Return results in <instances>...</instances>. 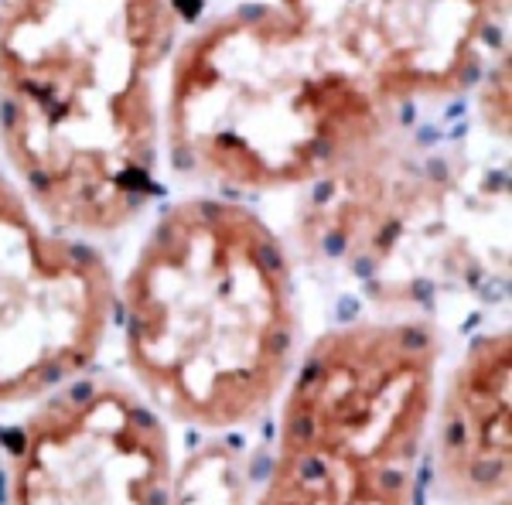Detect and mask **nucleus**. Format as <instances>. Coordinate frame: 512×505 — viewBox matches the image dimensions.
Wrapping results in <instances>:
<instances>
[{
    "label": "nucleus",
    "instance_id": "nucleus-7",
    "mask_svg": "<svg viewBox=\"0 0 512 505\" xmlns=\"http://www.w3.org/2000/svg\"><path fill=\"white\" fill-rule=\"evenodd\" d=\"M393 106L468 96L509 52V0H274Z\"/></svg>",
    "mask_w": 512,
    "mask_h": 505
},
{
    "label": "nucleus",
    "instance_id": "nucleus-12",
    "mask_svg": "<svg viewBox=\"0 0 512 505\" xmlns=\"http://www.w3.org/2000/svg\"><path fill=\"white\" fill-rule=\"evenodd\" d=\"M0 505H4V478H0Z\"/></svg>",
    "mask_w": 512,
    "mask_h": 505
},
{
    "label": "nucleus",
    "instance_id": "nucleus-13",
    "mask_svg": "<svg viewBox=\"0 0 512 505\" xmlns=\"http://www.w3.org/2000/svg\"><path fill=\"white\" fill-rule=\"evenodd\" d=\"M495 505H509V499H502V502H495Z\"/></svg>",
    "mask_w": 512,
    "mask_h": 505
},
{
    "label": "nucleus",
    "instance_id": "nucleus-4",
    "mask_svg": "<svg viewBox=\"0 0 512 505\" xmlns=\"http://www.w3.org/2000/svg\"><path fill=\"white\" fill-rule=\"evenodd\" d=\"M441 352V328L424 314L321 331L297 355L270 444L379 468H424Z\"/></svg>",
    "mask_w": 512,
    "mask_h": 505
},
{
    "label": "nucleus",
    "instance_id": "nucleus-2",
    "mask_svg": "<svg viewBox=\"0 0 512 505\" xmlns=\"http://www.w3.org/2000/svg\"><path fill=\"white\" fill-rule=\"evenodd\" d=\"M127 379L171 427L239 434L274 417L301 355L294 260L243 198L185 195L117 280Z\"/></svg>",
    "mask_w": 512,
    "mask_h": 505
},
{
    "label": "nucleus",
    "instance_id": "nucleus-3",
    "mask_svg": "<svg viewBox=\"0 0 512 505\" xmlns=\"http://www.w3.org/2000/svg\"><path fill=\"white\" fill-rule=\"evenodd\" d=\"M400 113L274 0L178 38L164 72L168 168L212 195L308 192L396 130Z\"/></svg>",
    "mask_w": 512,
    "mask_h": 505
},
{
    "label": "nucleus",
    "instance_id": "nucleus-8",
    "mask_svg": "<svg viewBox=\"0 0 512 505\" xmlns=\"http://www.w3.org/2000/svg\"><path fill=\"white\" fill-rule=\"evenodd\" d=\"M512 482L509 325L475 331L441 372L424 451V488L441 505H495Z\"/></svg>",
    "mask_w": 512,
    "mask_h": 505
},
{
    "label": "nucleus",
    "instance_id": "nucleus-11",
    "mask_svg": "<svg viewBox=\"0 0 512 505\" xmlns=\"http://www.w3.org/2000/svg\"><path fill=\"white\" fill-rule=\"evenodd\" d=\"M475 96V113L478 123L485 127V134L492 137V144H509V52L499 55L489 72L478 79L472 89Z\"/></svg>",
    "mask_w": 512,
    "mask_h": 505
},
{
    "label": "nucleus",
    "instance_id": "nucleus-10",
    "mask_svg": "<svg viewBox=\"0 0 512 505\" xmlns=\"http://www.w3.org/2000/svg\"><path fill=\"white\" fill-rule=\"evenodd\" d=\"M226 434L212 437L195 451L175 478V505H246L250 502V465L236 447H226Z\"/></svg>",
    "mask_w": 512,
    "mask_h": 505
},
{
    "label": "nucleus",
    "instance_id": "nucleus-5",
    "mask_svg": "<svg viewBox=\"0 0 512 505\" xmlns=\"http://www.w3.org/2000/svg\"><path fill=\"white\" fill-rule=\"evenodd\" d=\"M4 505H175V437L127 376L82 372L0 430Z\"/></svg>",
    "mask_w": 512,
    "mask_h": 505
},
{
    "label": "nucleus",
    "instance_id": "nucleus-1",
    "mask_svg": "<svg viewBox=\"0 0 512 505\" xmlns=\"http://www.w3.org/2000/svg\"><path fill=\"white\" fill-rule=\"evenodd\" d=\"M181 0H0V154L55 229L117 236L161 192Z\"/></svg>",
    "mask_w": 512,
    "mask_h": 505
},
{
    "label": "nucleus",
    "instance_id": "nucleus-9",
    "mask_svg": "<svg viewBox=\"0 0 512 505\" xmlns=\"http://www.w3.org/2000/svg\"><path fill=\"white\" fill-rule=\"evenodd\" d=\"M424 471L270 444V458L246 505H424Z\"/></svg>",
    "mask_w": 512,
    "mask_h": 505
},
{
    "label": "nucleus",
    "instance_id": "nucleus-6",
    "mask_svg": "<svg viewBox=\"0 0 512 505\" xmlns=\"http://www.w3.org/2000/svg\"><path fill=\"white\" fill-rule=\"evenodd\" d=\"M113 314L117 273L103 250L55 229L0 171V410L93 369Z\"/></svg>",
    "mask_w": 512,
    "mask_h": 505
}]
</instances>
